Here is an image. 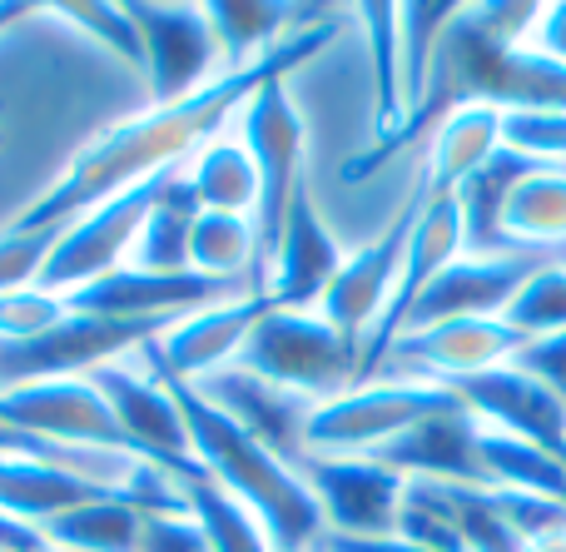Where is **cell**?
I'll return each instance as SVG.
<instances>
[{
  "instance_id": "6da1fadb",
  "label": "cell",
  "mask_w": 566,
  "mask_h": 552,
  "mask_svg": "<svg viewBox=\"0 0 566 552\" xmlns=\"http://www.w3.org/2000/svg\"><path fill=\"white\" fill-rule=\"evenodd\" d=\"M338 35L333 20H313L308 30L289 35L283 45H274L269 55H259L254 65L244 70H224L214 85H205L199 95L179 100V105L165 110H145V115L125 119V125H109L60 169L45 185V195L30 199L6 229H65L75 225L80 215H90L95 205L125 195V189L145 185V179L165 175V169H179L209 145L219 139L224 119L234 110H244L249 100L259 95L274 80H289L303 60H313L328 40Z\"/></svg>"
},
{
  "instance_id": "7a4b0ae2",
  "label": "cell",
  "mask_w": 566,
  "mask_h": 552,
  "mask_svg": "<svg viewBox=\"0 0 566 552\" xmlns=\"http://www.w3.org/2000/svg\"><path fill=\"white\" fill-rule=\"evenodd\" d=\"M135 358L145 364V374H155L159 384L175 394L179 414H185V428H189V454H195V464L264 523L274 552H313V543L323 538V513H318V503H313L308 483H303L283 458L269 454L264 444H254L234 418L219 414L189 378L169 374V368L149 354V344H139Z\"/></svg>"
},
{
  "instance_id": "3957f363",
  "label": "cell",
  "mask_w": 566,
  "mask_h": 552,
  "mask_svg": "<svg viewBox=\"0 0 566 552\" xmlns=\"http://www.w3.org/2000/svg\"><path fill=\"white\" fill-rule=\"evenodd\" d=\"M234 364L289 388V394L328 404V398L358 388L363 348L343 339L318 309H269Z\"/></svg>"
},
{
  "instance_id": "277c9868",
  "label": "cell",
  "mask_w": 566,
  "mask_h": 552,
  "mask_svg": "<svg viewBox=\"0 0 566 552\" xmlns=\"http://www.w3.org/2000/svg\"><path fill=\"white\" fill-rule=\"evenodd\" d=\"M462 398L442 384H422V378H373L363 388L328 398L308 414L303 444L308 454H333V458H368L382 444L402 438L418 428L422 418L448 414Z\"/></svg>"
},
{
  "instance_id": "5b68a950",
  "label": "cell",
  "mask_w": 566,
  "mask_h": 552,
  "mask_svg": "<svg viewBox=\"0 0 566 552\" xmlns=\"http://www.w3.org/2000/svg\"><path fill=\"white\" fill-rule=\"evenodd\" d=\"M239 139L254 155L259 169V209H254V235H259V284H269V264L279 254L289 209L303 189V119L289 100V80L264 85L244 110H239Z\"/></svg>"
},
{
  "instance_id": "8992f818",
  "label": "cell",
  "mask_w": 566,
  "mask_h": 552,
  "mask_svg": "<svg viewBox=\"0 0 566 552\" xmlns=\"http://www.w3.org/2000/svg\"><path fill=\"white\" fill-rule=\"evenodd\" d=\"M179 319H145V324H119V319H85L65 314L55 329L35 339H0V394L50 378H85L90 368L115 364L119 354H135L139 344L159 339Z\"/></svg>"
},
{
  "instance_id": "52a82bcc",
  "label": "cell",
  "mask_w": 566,
  "mask_h": 552,
  "mask_svg": "<svg viewBox=\"0 0 566 552\" xmlns=\"http://www.w3.org/2000/svg\"><path fill=\"white\" fill-rule=\"evenodd\" d=\"M398 538L428 552H527L522 533L502 513L497 488L422 483V478L402 488Z\"/></svg>"
},
{
  "instance_id": "ba28073f",
  "label": "cell",
  "mask_w": 566,
  "mask_h": 552,
  "mask_svg": "<svg viewBox=\"0 0 566 552\" xmlns=\"http://www.w3.org/2000/svg\"><path fill=\"white\" fill-rule=\"evenodd\" d=\"M422 199H428V189H422V179H418L412 195L398 205V215L382 225V235L368 239L363 249H353V254H343V269L333 274L328 294L318 299V314L328 319L343 339H353L358 348H363V339L373 334V324L382 319L392 289H398L412 225H418V215H422Z\"/></svg>"
},
{
  "instance_id": "9c48e42d",
  "label": "cell",
  "mask_w": 566,
  "mask_h": 552,
  "mask_svg": "<svg viewBox=\"0 0 566 552\" xmlns=\"http://www.w3.org/2000/svg\"><path fill=\"white\" fill-rule=\"evenodd\" d=\"M293 473L308 483L313 503L323 513V533L333 538H398L402 488L392 468L373 458H333V454H303Z\"/></svg>"
},
{
  "instance_id": "30bf717a",
  "label": "cell",
  "mask_w": 566,
  "mask_h": 552,
  "mask_svg": "<svg viewBox=\"0 0 566 552\" xmlns=\"http://www.w3.org/2000/svg\"><path fill=\"white\" fill-rule=\"evenodd\" d=\"M179 169H165V175L145 179V185L125 189V195L95 205L90 215H80L75 225H65V235H60L45 274H40V289H50V294H70V289H80V284H90V279H99V274H109V269L125 264L139 225L149 219V209L159 205V195L169 189V179H175Z\"/></svg>"
},
{
  "instance_id": "8fae6325",
  "label": "cell",
  "mask_w": 566,
  "mask_h": 552,
  "mask_svg": "<svg viewBox=\"0 0 566 552\" xmlns=\"http://www.w3.org/2000/svg\"><path fill=\"white\" fill-rule=\"evenodd\" d=\"M145 50V75L155 90V110L179 105L224 75L219 40L205 6H129Z\"/></svg>"
},
{
  "instance_id": "7c38bea8",
  "label": "cell",
  "mask_w": 566,
  "mask_h": 552,
  "mask_svg": "<svg viewBox=\"0 0 566 552\" xmlns=\"http://www.w3.org/2000/svg\"><path fill=\"white\" fill-rule=\"evenodd\" d=\"M522 339L512 334L502 319H452V324H432L418 334H402L388 348L378 378H422V384H462V378L507 368L517 358Z\"/></svg>"
},
{
  "instance_id": "4fadbf2b",
  "label": "cell",
  "mask_w": 566,
  "mask_h": 552,
  "mask_svg": "<svg viewBox=\"0 0 566 552\" xmlns=\"http://www.w3.org/2000/svg\"><path fill=\"white\" fill-rule=\"evenodd\" d=\"M562 254L566 249H522V254H497V259H472V254L452 259L428 284V294L418 299L402 334L452 324V319H502L512 309V299L527 289V279L542 274Z\"/></svg>"
},
{
  "instance_id": "5bb4252c",
  "label": "cell",
  "mask_w": 566,
  "mask_h": 552,
  "mask_svg": "<svg viewBox=\"0 0 566 552\" xmlns=\"http://www.w3.org/2000/svg\"><path fill=\"white\" fill-rule=\"evenodd\" d=\"M0 424L20 428V434L50 438V444L139 458L90 378H50V384L6 388V394H0Z\"/></svg>"
},
{
  "instance_id": "9a60e30c",
  "label": "cell",
  "mask_w": 566,
  "mask_h": 552,
  "mask_svg": "<svg viewBox=\"0 0 566 552\" xmlns=\"http://www.w3.org/2000/svg\"><path fill=\"white\" fill-rule=\"evenodd\" d=\"M85 378L99 388V398L109 404L115 424L125 428L129 448H135L145 464H159V468H169V473L195 468L185 414H179L175 394H169L155 374H135L129 364H119V358H115V364L90 368Z\"/></svg>"
},
{
  "instance_id": "2e32d148",
  "label": "cell",
  "mask_w": 566,
  "mask_h": 552,
  "mask_svg": "<svg viewBox=\"0 0 566 552\" xmlns=\"http://www.w3.org/2000/svg\"><path fill=\"white\" fill-rule=\"evenodd\" d=\"M195 388L224 418H234V424L244 428L254 444H264L274 458H283L289 468L308 454L303 428H308V414L318 408L313 398L289 394V388L269 384V378L249 374V368H239V364L219 368V374H209V378H195Z\"/></svg>"
},
{
  "instance_id": "e0dca14e",
  "label": "cell",
  "mask_w": 566,
  "mask_h": 552,
  "mask_svg": "<svg viewBox=\"0 0 566 552\" xmlns=\"http://www.w3.org/2000/svg\"><path fill=\"white\" fill-rule=\"evenodd\" d=\"M373 464L392 468L398 478H422V483H468V488H492L488 464H482V424L468 408H448V414L422 418L402 438L382 444L368 454Z\"/></svg>"
},
{
  "instance_id": "ac0fdd59",
  "label": "cell",
  "mask_w": 566,
  "mask_h": 552,
  "mask_svg": "<svg viewBox=\"0 0 566 552\" xmlns=\"http://www.w3.org/2000/svg\"><path fill=\"white\" fill-rule=\"evenodd\" d=\"M452 394L462 398V408L478 424L512 434V438H527V444L566 458V404L552 388H542L532 374H522L517 364L462 378V384H452Z\"/></svg>"
},
{
  "instance_id": "d6986e66",
  "label": "cell",
  "mask_w": 566,
  "mask_h": 552,
  "mask_svg": "<svg viewBox=\"0 0 566 552\" xmlns=\"http://www.w3.org/2000/svg\"><path fill=\"white\" fill-rule=\"evenodd\" d=\"M274 309L269 294H244V299H229V304L214 309H199V314H185L175 329H165L159 339H149V354L179 378H209L219 368H229L239 358V348L249 344L254 324Z\"/></svg>"
},
{
  "instance_id": "ffe728a7",
  "label": "cell",
  "mask_w": 566,
  "mask_h": 552,
  "mask_svg": "<svg viewBox=\"0 0 566 552\" xmlns=\"http://www.w3.org/2000/svg\"><path fill=\"white\" fill-rule=\"evenodd\" d=\"M338 269H343V249H338V239L328 235L323 215L313 209L308 185H303L289 209V225H283L279 254H274V264H269L264 294L274 299V309H318V299L328 294Z\"/></svg>"
},
{
  "instance_id": "44dd1931",
  "label": "cell",
  "mask_w": 566,
  "mask_h": 552,
  "mask_svg": "<svg viewBox=\"0 0 566 552\" xmlns=\"http://www.w3.org/2000/svg\"><path fill=\"white\" fill-rule=\"evenodd\" d=\"M537 169H547V165H532V159L512 155V149H497V155L452 195L458 199V215H462V254H472V259L522 254V249H512L507 229H502V215H507L512 189L527 175H537Z\"/></svg>"
},
{
  "instance_id": "7402d4cb",
  "label": "cell",
  "mask_w": 566,
  "mask_h": 552,
  "mask_svg": "<svg viewBox=\"0 0 566 552\" xmlns=\"http://www.w3.org/2000/svg\"><path fill=\"white\" fill-rule=\"evenodd\" d=\"M497 149H502V110H492V105L452 110L428 135L422 189H428V195H458Z\"/></svg>"
},
{
  "instance_id": "603a6c76",
  "label": "cell",
  "mask_w": 566,
  "mask_h": 552,
  "mask_svg": "<svg viewBox=\"0 0 566 552\" xmlns=\"http://www.w3.org/2000/svg\"><path fill=\"white\" fill-rule=\"evenodd\" d=\"M205 15H209V25H214L224 70L254 65L259 55H269V50L283 45L289 35H298V30L313 25V10L269 6V0H219V6H205Z\"/></svg>"
},
{
  "instance_id": "cb8c5ba5",
  "label": "cell",
  "mask_w": 566,
  "mask_h": 552,
  "mask_svg": "<svg viewBox=\"0 0 566 552\" xmlns=\"http://www.w3.org/2000/svg\"><path fill=\"white\" fill-rule=\"evenodd\" d=\"M462 6L452 0H418V6H398V60H402V129L408 119L422 110L432 85V65H438V50L448 40V30L458 25ZM398 129V135H402ZM392 135V139H398ZM388 139V145H392ZM382 149V145H378Z\"/></svg>"
},
{
  "instance_id": "d4e9b609",
  "label": "cell",
  "mask_w": 566,
  "mask_h": 552,
  "mask_svg": "<svg viewBox=\"0 0 566 552\" xmlns=\"http://www.w3.org/2000/svg\"><path fill=\"white\" fill-rule=\"evenodd\" d=\"M185 185L195 195L199 209L214 215H249L259 209V169L254 155L244 149V139H209L195 159L185 165Z\"/></svg>"
},
{
  "instance_id": "484cf974",
  "label": "cell",
  "mask_w": 566,
  "mask_h": 552,
  "mask_svg": "<svg viewBox=\"0 0 566 552\" xmlns=\"http://www.w3.org/2000/svg\"><path fill=\"white\" fill-rule=\"evenodd\" d=\"M189 269L205 279H229V284H249L254 294H264L259 284V235L249 215H214L199 209L195 229H189Z\"/></svg>"
},
{
  "instance_id": "4316f807",
  "label": "cell",
  "mask_w": 566,
  "mask_h": 552,
  "mask_svg": "<svg viewBox=\"0 0 566 552\" xmlns=\"http://www.w3.org/2000/svg\"><path fill=\"white\" fill-rule=\"evenodd\" d=\"M175 478H179V493H185V503H189V518L199 523V533L209 538L214 552H274L264 523H259L234 493H224L199 464L185 468V473H175Z\"/></svg>"
},
{
  "instance_id": "83f0119b",
  "label": "cell",
  "mask_w": 566,
  "mask_h": 552,
  "mask_svg": "<svg viewBox=\"0 0 566 552\" xmlns=\"http://www.w3.org/2000/svg\"><path fill=\"white\" fill-rule=\"evenodd\" d=\"M40 528H45L55 552H139L145 513L135 503H125L119 493H105L95 503H80Z\"/></svg>"
},
{
  "instance_id": "f1b7e54d",
  "label": "cell",
  "mask_w": 566,
  "mask_h": 552,
  "mask_svg": "<svg viewBox=\"0 0 566 552\" xmlns=\"http://www.w3.org/2000/svg\"><path fill=\"white\" fill-rule=\"evenodd\" d=\"M195 215L199 205L185 185V169H179L169 179V189L159 195V205L149 209V219L139 225L125 264L145 269V274H189V229H195Z\"/></svg>"
},
{
  "instance_id": "f546056e",
  "label": "cell",
  "mask_w": 566,
  "mask_h": 552,
  "mask_svg": "<svg viewBox=\"0 0 566 552\" xmlns=\"http://www.w3.org/2000/svg\"><path fill=\"white\" fill-rule=\"evenodd\" d=\"M512 249H566V165L527 175L502 215Z\"/></svg>"
},
{
  "instance_id": "4dcf8cb0",
  "label": "cell",
  "mask_w": 566,
  "mask_h": 552,
  "mask_svg": "<svg viewBox=\"0 0 566 552\" xmlns=\"http://www.w3.org/2000/svg\"><path fill=\"white\" fill-rule=\"evenodd\" d=\"M482 464H488L492 488L532 493V498H547V503H566V458L527 444V438L497 434V428L482 424Z\"/></svg>"
},
{
  "instance_id": "1f68e13d",
  "label": "cell",
  "mask_w": 566,
  "mask_h": 552,
  "mask_svg": "<svg viewBox=\"0 0 566 552\" xmlns=\"http://www.w3.org/2000/svg\"><path fill=\"white\" fill-rule=\"evenodd\" d=\"M373 50V95H378V145H388L402 129V60H398V6H358ZM373 145V149H378Z\"/></svg>"
},
{
  "instance_id": "d6a6232c",
  "label": "cell",
  "mask_w": 566,
  "mask_h": 552,
  "mask_svg": "<svg viewBox=\"0 0 566 552\" xmlns=\"http://www.w3.org/2000/svg\"><path fill=\"white\" fill-rule=\"evenodd\" d=\"M502 324H507L522 344H527V339L562 334L566 329V254L552 259L542 274L527 279V289L512 299V309L502 314Z\"/></svg>"
},
{
  "instance_id": "836d02e7",
  "label": "cell",
  "mask_w": 566,
  "mask_h": 552,
  "mask_svg": "<svg viewBox=\"0 0 566 552\" xmlns=\"http://www.w3.org/2000/svg\"><path fill=\"white\" fill-rule=\"evenodd\" d=\"M50 15L70 20V30L90 35L99 50L119 55L125 65L145 70V50H139V30H135V15L129 6H99V0H75V6H50Z\"/></svg>"
},
{
  "instance_id": "e575fe53",
  "label": "cell",
  "mask_w": 566,
  "mask_h": 552,
  "mask_svg": "<svg viewBox=\"0 0 566 552\" xmlns=\"http://www.w3.org/2000/svg\"><path fill=\"white\" fill-rule=\"evenodd\" d=\"M502 149L532 165H566V110H502Z\"/></svg>"
},
{
  "instance_id": "d590c367",
  "label": "cell",
  "mask_w": 566,
  "mask_h": 552,
  "mask_svg": "<svg viewBox=\"0 0 566 552\" xmlns=\"http://www.w3.org/2000/svg\"><path fill=\"white\" fill-rule=\"evenodd\" d=\"M60 235H65V229H6V235H0V294L40 284Z\"/></svg>"
},
{
  "instance_id": "8d00e7d4",
  "label": "cell",
  "mask_w": 566,
  "mask_h": 552,
  "mask_svg": "<svg viewBox=\"0 0 566 552\" xmlns=\"http://www.w3.org/2000/svg\"><path fill=\"white\" fill-rule=\"evenodd\" d=\"M537 15L542 6L537 0H492V6H462V20H468L472 30H478L482 40H492V45L502 50H527L532 30H537Z\"/></svg>"
},
{
  "instance_id": "74e56055",
  "label": "cell",
  "mask_w": 566,
  "mask_h": 552,
  "mask_svg": "<svg viewBox=\"0 0 566 552\" xmlns=\"http://www.w3.org/2000/svg\"><path fill=\"white\" fill-rule=\"evenodd\" d=\"M65 319V299L30 284L15 294H0V339H35Z\"/></svg>"
},
{
  "instance_id": "f35d334b",
  "label": "cell",
  "mask_w": 566,
  "mask_h": 552,
  "mask_svg": "<svg viewBox=\"0 0 566 552\" xmlns=\"http://www.w3.org/2000/svg\"><path fill=\"white\" fill-rule=\"evenodd\" d=\"M512 364H517L522 374L537 378L542 388H552V394L566 404V329L562 334H547V339H527Z\"/></svg>"
},
{
  "instance_id": "ab89813d",
  "label": "cell",
  "mask_w": 566,
  "mask_h": 552,
  "mask_svg": "<svg viewBox=\"0 0 566 552\" xmlns=\"http://www.w3.org/2000/svg\"><path fill=\"white\" fill-rule=\"evenodd\" d=\"M139 552H214V548H209V538L199 533L195 518L179 513V518H145Z\"/></svg>"
},
{
  "instance_id": "60d3db41",
  "label": "cell",
  "mask_w": 566,
  "mask_h": 552,
  "mask_svg": "<svg viewBox=\"0 0 566 552\" xmlns=\"http://www.w3.org/2000/svg\"><path fill=\"white\" fill-rule=\"evenodd\" d=\"M527 50H532V55H542V60H552V65H566V0L542 6Z\"/></svg>"
},
{
  "instance_id": "b9f144b4",
  "label": "cell",
  "mask_w": 566,
  "mask_h": 552,
  "mask_svg": "<svg viewBox=\"0 0 566 552\" xmlns=\"http://www.w3.org/2000/svg\"><path fill=\"white\" fill-rule=\"evenodd\" d=\"M0 552H55L45 538V528L30 523V518H15L0 508Z\"/></svg>"
},
{
  "instance_id": "7bdbcfd3",
  "label": "cell",
  "mask_w": 566,
  "mask_h": 552,
  "mask_svg": "<svg viewBox=\"0 0 566 552\" xmlns=\"http://www.w3.org/2000/svg\"><path fill=\"white\" fill-rule=\"evenodd\" d=\"M313 552H428V548H412V543H402V538H333V533H323L318 543H313Z\"/></svg>"
},
{
  "instance_id": "ee69618b",
  "label": "cell",
  "mask_w": 566,
  "mask_h": 552,
  "mask_svg": "<svg viewBox=\"0 0 566 552\" xmlns=\"http://www.w3.org/2000/svg\"><path fill=\"white\" fill-rule=\"evenodd\" d=\"M25 15H35V6H10V0H6V6H0V35H6L10 25H20Z\"/></svg>"
},
{
  "instance_id": "f6af8a7d",
  "label": "cell",
  "mask_w": 566,
  "mask_h": 552,
  "mask_svg": "<svg viewBox=\"0 0 566 552\" xmlns=\"http://www.w3.org/2000/svg\"><path fill=\"white\" fill-rule=\"evenodd\" d=\"M527 552H566V533H552V538H537Z\"/></svg>"
},
{
  "instance_id": "bcb514c9",
  "label": "cell",
  "mask_w": 566,
  "mask_h": 552,
  "mask_svg": "<svg viewBox=\"0 0 566 552\" xmlns=\"http://www.w3.org/2000/svg\"><path fill=\"white\" fill-rule=\"evenodd\" d=\"M0 145H6V135H0Z\"/></svg>"
}]
</instances>
